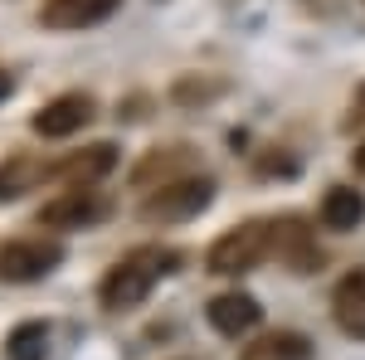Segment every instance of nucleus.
<instances>
[{"label": "nucleus", "instance_id": "1", "mask_svg": "<svg viewBox=\"0 0 365 360\" xmlns=\"http://www.w3.org/2000/svg\"><path fill=\"white\" fill-rule=\"evenodd\" d=\"M170 268H175V253L170 249H161V244H141V249H132L127 258H117L113 268H108L98 297H103L108 312H132V307H141L146 297H151V287H156Z\"/></svg>", "mask_w": 365, "mask_h": 360}, {"label": "nucleus", "instance_id": "2", "mask_svg": "<svg viewBox=\"0 0 365 360\" xmlns=\"http://www.w3.org/2000/svg\"><path fill=\"white\" fill-rule=\"evenodd\" d=\"M273 244H278V224L268 220H249V224H234V229H225L215 244H210V273L220 277H239V273H253L268 253H273Z\"/></svg>", "mask_w": 365, "mask_h": 360}, {"label": "nucleus", "instance_id": "3", "mask_svg": "<svg viewBox=\"0 0 365 360\" xmlns=\"http://www.w3.org/2000/svg\"><path fill=\"white\" fill-rule=\"evenodd\" d=\"M215 200V185L205 180V175H180V180H170V185H161V190H151L146 200H141V224H185L195 220L200 210Z\"/></svg>", "mask_w": 365, "mask_h": 360}, {"label": "nucleus", "instance_id": "4", "mask_svg": "<svg viewBox=\"0 0 365 360\" xmlns=\"http://www.w3.org/2000/svg\"><path fill=\"white\" fill-rule=\"evenodd\" d=\"M98 220H108V195L93 185H68L39 210V229H88Z\"/></svg>", "mask_w": 365, "mask_h": 360}, {"label": "nucleus", "instance_id": "5", "mask_svg": "<svg viewBox=\"0 0 365 360\" xmlns=\"http://www.w3.org/2000/svg\"><path fill=\"white\" fill-rule=\"evenodd\" d=\"M63 263V249L54 239H15L0 249V282H39Z\"/></svg>", "mask_w": 365, "mask_h": 360}, {"label": "nucleus", "instance_id": "6", "mask_svg": "<svg viewBox=\"0 0 365 360\" xmlns=\"http://www.w3.org/2000/svg\"><path fill=\"white\" fill-rule=\"evenodd\" d=\"M93 98L88 93H58L54 103H44V108L29 117V127H34V137L44 141H63L73 137V132H83L88 122H93Z\"/></svg>", "mask_w": 365, "mask_h": 360}, {"label": "nucleus", "instance_id": "7", "mask_svg": "<svg viewBox=\"0 0 365 360\" xmlns=\"http://www.w3.org/2000/svg\"><path fill=\"white\" fill-rule=\"evenodd\" d=\"M210 312V326L220 336H229V341H239V336H249L258 322H263V307L253 302L249 292H220L215 302L205 307Z\"/></svg>", "mask_w": 365, "mask_h": 360}, {"label": "nucleus", "instance_id": "8", "mask_svg": "<svg viewBox=\"0 0 365 360\" xmlns=\"http://www.w3.org/2000/svg\"><path fill=\"white\" fill-rule=\"evenodd\" d=\"M190 161H195L190 146H156V151H146L141 166L132 170V185L151 195V190H161V185H170V180H180Z\"/></svg>", "mask_w": 365, "mask_h": 360}, {"label": "nucleus", "instance_id": "9", "mask_svg": "<svg viewBox=\"0 0 365 360\" xmlns=\"http://www.w3.org/2000/svg\"><path fill=\"white\" fill-rule=\"evenodd\" d=\"M122 0H44L39 10V25L49 29H88L98 20H108Z\"/></svg>", "mask_w": 365, "mask_h": 360}, {"label": "nucleus", "instance_id": "10", "mask_svg": "<svg viewBox=\"0 0 365 360\" xmlns=\"http://www.w3.org/2000/svg\"><path fill=\"white\" fill-rule=\"evenodd\" d=\"M331 317H336V326L346 336L365 341V268H356V273H346L336 282V292H331Z\"/></svg>", "mask_w": 365, "mask_h": 360}, {"label": "nucleus", "instance_id": "11", "mask_svg": "<svg viewBox=\"0 0 365 360\" xmlns=\"http://www.w3.org/2000/svg\"><path fill=\"white\" fill-rule=\"evenodd\" d=\"M113 166H117V151L108 146V141H98V146L73 151L68 161H58L54 175H58V180H68V185H93V180H103Z\"/></svg>", "mask_w": 365, "mask_h": 360}, {"label": "nucleus", "instance_id": "12", "mask_svg": "<svg viewBox=\"0 0 365 360\" xmlns=\"http://www.w3.org/2000/svg\"><path fill=\"white\" fill-rule=\"evenodd\" d=\"M239 360H312V341L302 331H268L249 341L239 351Z\"/></svg>", "mask_w": 365, "mask_h": 360}, {"label": "nucleus", "instance_id": "13", "mask_svg": "<svg viewBox=\"0 0 365 360\" xmlns=\"http://www.w3.org/2000/svg\"><path fill=\"white\" fill-rule=\"evenodd\" d=\"M49 175H54V166H44L34 156H5L0 161V200H20L25 190H34Z\"/></svg>", "mask_w": 365, "mask_h": 360}, {"label": "nucleus", "instance_id": "14", "mask_svg": "<svg viewBox=\"0 0 365 360\" xmlns=\"http://www.w3.org/2000/svg\"><path fill=\"white\" fill-rule=\"evenodd\" d=\"M361 220H365V195L351 190V185H331L327 200H322V224L346 234V229H356Z\"/></svg>", "mask_w": 365, "mask_h": 360}, {"label": "nucleus", "instance_id": "15", "mask_svg": "<svg viewBox=\"0 0 365 360\" xmlns=\"http://www.w3.org/2000/svg\"><path fill=\"white\" fill-rule=\"evenodd\" d=\"M44 351H49V326L44 322H25L5 341V356L10 360H44Z\"/></svg>", "mask_w": 365, "mask_h": 360}, {"label": "nucleus", "instance_id": "16", "mask_svg": "<svg viewBox=\"0 0 365 360\" xmlns=\"http://www.w3.org/2000/svg\"><path fill=\"white\" fill-rule=\"evenodd\" d=\"M341 127H346V132L365 127V83L356 88V98H351V108H346V117H341Z\"/></svg>", "mask_w": 365, "mask_h": 360}, {"label": "nucleus", "instance_id": "17", "mask_svg": "<svg viewBox=\"0 0 365 360\" xmlns=\"http://www.w3.org/2000/svg\"><path fill=\"white\" fill-rule=\"evenodd\" d=\"M351 166H356V175H365V141L351 151Z\"/></svg>", "mask_w": 365, "mask_h": 360}, {"label": "nucleus", "instance_id": "18", "mask_svg": "<svg viewBox=\"0 0 365 360\" xmlns=\"http://www.w3.org/2000/svg\"><path fill=\"white\" fill-rule=\"evenodd\" d=\"M5 93H10V78H5V73H0V98H5Z\"/></svg>", "mask_w": 365, "mask_h": 360}]
</instances>
